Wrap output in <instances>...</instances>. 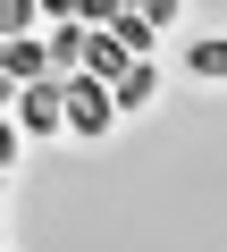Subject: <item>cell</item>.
I'll return each mask as SVG.
<instances>
[{
	"mask_svg": "<svg viewBox=\"0 0 227 252\" xmlns=\"http://www.w3.org/2000/svg\"><path fill=\"white\" fill-rule=\"evenodd\" d=\"M109 34H118V42L135 51V59H152V42H160V26H152L143 9H118V26H109Z\"/></svg>",
	"mask_w": 227,
	"mask_h": 252,
	"instance_id": "3",
	"label": "cell"
},
{
	"mask_svg": "<svg viewBox=\"0 0 227 252\" xmlns=\"http://www.w3.org/2000/svg\"><path fill=\"white\" fill-rule=\"evenodd\" d=\"M67 126V84H26L17 93V135H59Z\"/></svg>",
	"mask_w": 227,
	"mask_h": 252,
	"instance_id": "2",
	"label": "cell"
},
{
	"mask_svg": "<svg viewBox=\"0 0 227 252\" xmlns=\"http://www.w3.org/2000/svg\"><path fill=\"white\" fill-rule=\"evenodd\" d=\"M185 67H194V76H227V42H219V34H202V42L185 51Z\"/></svg>",
	"mask_w": 227,
	"mask_h": 252,
	"instance_id": "5",
	"label": "cell"
},
{
	"mask_svg": "<svg viewBox=\"0 0 227 252\" xmlns=\"http://www.w3.org/2000/svg\"><path fill=\"white\" fill-rule=\"evenodd\" d=\"M152 93H160V67H152V59H143V67H135V76H127V84H118V109H143V101H152Z\"/></svg>",
	"mask_w": 227,
	"mask_h": 252,
	"instance_id": "4",
	"label": "cell"
},
{
	"mask_svg": "<svg viewBox=\"0 0 227 252\" xmlns=\"http://www.w3.org/2000/svg\"><path fill=\"white\" fill-rule=\"evenodd\" d=\"M67 126L93 143V135H109L118 126V84H101V76H67Z\"/></svg>",
	"mask_w": 227,
	"mask_h": 252,
	"instance_id": "1",
	"label": "cell"
}]
</instances>
